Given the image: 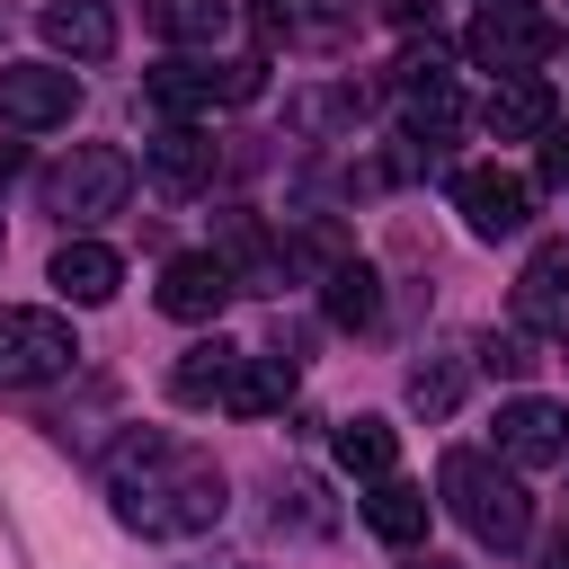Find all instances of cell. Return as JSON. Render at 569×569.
<instances>
[{
    "label": "cell",
    "mask_w": 569,
    "mask_h": 569,
    "mask_svg": "<svg viewBox=\"0 0 569 569\" xmlns=\"http://www.w3.org/2000/svg\"><path fill=\"white\" fill-rule=\"evenodd\" d=\"M542 569H569V525H560V533L542 542Z\"/></svg>",
    "instance_id": "4dcf8cb0"
},
{
    "label": "cell",
    "mask_w": 569,
    "mask_h": 569,
    "mask_svg": "<svg viewBox=\"0 0 569 569\" xmlns=\"http://www.w3.org/2000/svg\"><path fill=\"white\" fill-rule=\"evenodd\" d=\"M240 356H249V347H231V338H196V347L169 365V400H178V409H222L231 382H240Z\"/></svg>",
    "instance_id": "9a60e30c"
},
{
    "label": "cell",
    "mask_w": 569,
    "mask_h": 569,
    "mask_svg": "<svg viewBox=\"0 0 569 569\" xmlns=\"http://www.w3.org/2000/svg\"><path fill=\"white\" fill-rule=\"evenodd\" d=\"M44 284H53L62 302H80V311H98V302H116V284H124V258H116L107 240H89V231H71V240L53 249V267H44Z\"/></svg>",
    "instance_id": "5bb4252c"
},
{
    "label": "cell",
    "mask_w": 569,
    "mask_h": 569,
    "mask_svg": "<svg viewBox=\"0 0 569 569\" xmlns=\"http://www.w3.org/2000/svg\"><path fill=\"white\" fill-rule=\"evenodd\" d=\"M373 9H382V18H400V27H418V18H427V0H373Z\"/></svg>",
    "instance_id": "f546056e"
},
{
    "label": "cell",
    "mask_w": 569,
    "mask_h": 569,
    "mask_svg": "<svg viewBox=\"0 0 569 569\" xmlns=\"http://www.w3.org/2000/svg\"><path fill=\"white\" fill-rule=\"evenodd\" d=\"M560 453H569V409L560 400H542V391L498 400V462L507 471H551Z\"/></svg>",
    "instance_id": "9c48e42d"
},
{
    "label": "cell",
    "mask_w": 569,
    "mask_h": 569,
    "mask_svg": "<svg viewBox=\"0 0 569 569\" xmlns=\"http://www.w3.org/2000/svg\"><path fill=\"white\" fill-rule=\"evenodd\" d=\"M124 196H133V151H116V142H80V151L44 178V213H62L71 231L124 213Z\"/></svg>",
    "instance_id": "5b68a950"
},
{
    "label": "cell",
    "mask_w": 569,
    "mask_h": 569,
    "mask_svg": "<svg viewBox=\"0 0 569 569\" xmlns=\"http://www.w3.org/2000/svg\"><path fill=\"white\" fill-rule=\"evenodd\" d=\"M533 160H542V178H551V187H569V124H560V116H551V133H542V151H533Z\"/></svg>",
    "instance_id": "f1b7e54d"
},
{
    "label": "cell",
    "mask_w": 569,
    "mask_h": 569,
    "mask_svg": "<svg viewBox=\"0 0 569 569\" xmlns=\"http://www.w3.org/2000/svg\"><path fill=\"white\" fill-rule=\"evenodd\" d=\"M516 329L569 338V240H551V249L525 258V276H516Z\"/></svg>",
    "instance_id": "4fadbf2b"
},
{
    "label": "cell",
    "mask_w": 569,
    "mask_h": 569,
    "mask_svg": "<svg viewBox=\"0 0 569 569\" xmlns=\"http://www.w3.org/2000/svg\"><path fill=\"white\" fill-rule=\"evenodd\" d=\"M258 89H267V62L258 53H169L142 80V98H151L160 124H196L213 107H249Z\"/></svg>",
    "instance_id": "3957f363"
},
{
    "label": "cell",
    "mask_w": 569,
    "mask_h": 569,
    "mask_svg": "<svg viewBox=\"0 0 569 569\" xmlns=\"http://www.w3.org/2000/svg\"><path fill=\"white\" fill-rule=\"evenodd\" d=\"M80 365V338L62 311H36V302H0V391H36V382H62Z\"/></svg>",
    "instance_id": "8992f818"
},
{
    "label": "cell",
    "mask_w": 569,
    "mask_h": 569,
    "mask_svg": "<svg viewBox=\"0 0 569 569\" xmlns=\"http://www.w3.org/2000/svg\"><path fill=\"white\" fill-rule=\"evenodd\" d=\"M222 462L187 436H160V427H133L107 445V498L133 533L151 542H187V533H213L222 525Z\"/></svg>",
    "instance_id": "6da1fadb"
},
{
    "label": "cell",
    "mask_w": 569,
    "mask_h": 569,
    "mask_svg": "<svg viewBox=\"0 0 569 569\" xmlns=\"http://www.w3.org/2000/svg\"><path fill=\"white\" fill-rule=\"evenodd\" d=\"M71 107H80L71 62H0V124L44 133V124H71Z\"/></svg>",
    "instance_id": "ba28073f"
},
{
    "label": "cell",
    "mask_w": 569,
    "mask_h": 569,
    "mask_svg": "<svg viewBox=\"0 0 569 569\" xmlns=\"http://www.w3.org/2000/svg\"><path fill=\"white\" fill-rule=\"evenodd\" d=\"M436 498L453 507V525H462L480 551H516V542L533 533V498H525V480H516L498 453H480V445H453V453L436 462Z\"/></svg>",
    "instance_id": "7a4b0ae2"
},
{
    "label": "cell",
    "mask_w": 569,
    "mask_h": 569,
    "mask_svg": "<svg viewBox=\"0 0 569 569\" xmlns=\"http://www.w3.org/2000/svg\"><path fill=\"white\" fill-rule=\"evenodd\" d=\"M356 516H365V533H373V542H391V551H418V542H427V516H436V498H427L418 480L382 471V480H365Z\"/></svg>",
    "instance_id": "7c38bea8"
},
{
    "label": "cell",
    "mask_w": 569,
    "mask_h": 569,
    "mask_svg": "<svg viewBox=\"0 0 569 569\" xmlns=\"http://www.w3.org/2000/svg\"><path fill=\"white\" fill-rule=\"evenodd\" d=\"M320 284H329L320 302H329V320H338V329H373V320H382V276H373L365 258H338Z\"/></svg>",
    "instance_id": "603a6c76"
},
{
    "label": "cell",
    "mask_w": 569,
    "mask_h": 569,
    "mask_svg": "<svg viewBox=\"0 0 569 569\" xmlns=\"http://www.w3.org/2000/svg\"><path fill=\"white\" fill-rule=\"evenodd\" d=\"M560 18L542 9V0H480V18L462 27V53L480 62V71H498V80H516V71H542L551 53H560Z\"/></svg>",
    "instance_id": "277c9868"
},
{
    "label": "cell",
    "mask_w": 569,
    "mask_h": 569,
    "mask_svg": "<svg viewBox=\"0 0 569 569\" xmlns=\"http://www.w3.org/2000/svg\"><path fill=\"white\" fill-rule=\"evenodd\" d=\"M293 391H302V365H293V356H240V382H231L222 409H231V418H276Z\"/></svg>",
    "instance_id": "44dd1931"
},
{
    "label": "cell",
    "mask_w": 569,
    "mask_h": 569,
    "mask_svg": "<svg viewBox=\"0 0 569 569\" xmlns=\"http://www.w3.org/2000/svg\"><path fill=\"white\" fill-rule=\"evenodd\" d=\"M187 569H249V560H187Z\"/></svg>",
    "instance_id": "836d02e7"
},
{
    "label": "cell",
    "mask_w": 569,
    "mask_h": 569,
    "mask_svg": "<svg viewBox=\"0 0 569 569\" xmlns=\"http://www.w3.org/2000/svg\"><path fill=\"white\" fill-rule=\"evenodd\" d=\"M480 365H489V373H533V365H542V338L507 320V329H489V338H480Z\"/></svg>",
    "instance_id": "484cf974"
},
{
    "label": "cell",
    "mask_w": 569,
    "mask_h": 569,
    "mask_svg": "<svg viewBox=\"0 0 569 569\" xmlns=\"http://www.w3.org/2000/svg\"><path fill=\"white\" fill-rule=\"evenodd\" d=\"M453 213H462L471 240H516V231L533 222V178H525V169H498V160L453 169Z\"/></svg>",
    "instance_id": "52a82bcc"
},
{
    "label": "cell",
    "mask_w": 569,
    "mask_h": 569,
    "mask_svg": "<svg viewBox=\"0 0 569 569\" xmlns=\"http://www.w3.org/2000/svg\"><path fill=\"white\" fill-rule=\"evenodd\" d=\"M0 178H18V142H0Z\"/></svg>",
    "instance_id": "d6a6232c"
},
{
    "label": "cell",
    "mask_w": 569,
    "mask_h": 569,
    "mask_svg": "<svg viewBox=\"0 0 569 569\" xmlns=\"http://www.w3.org/2000/svg\"><path fill=\"white\" fill-rule=\"evenodd\" d=\"M276 525H293V533H329L338 516L320 507V489H311V480H276Z\"/></svg>",
    "instance_id": "4316f807"
},
{
    "label": "cell",
    "mask_w": 569,
    "mask_h": 569,
    "mask_svg": "<svg viewBox=\"0 0 569 569\" xmlns=\"http://www.w3.org/2000/svg\"><path fill=\"white\" fill-rule=\"evenodd\" d=\"M151 18L178 53H222V36H231V0H160Z\"/></svg>",
    "instance_id": "cb8c5ba5"
},
{
    "label": "cell",
    "mask_w": 569,
    "mask_h": 569,
    "mask_svg": "<svg viewBox=\"0 0 569 569\" xmlns=\"http://www.w3.org/2000/svg\"><path fill=\"white\" fill-rule=\"evenodd\" d=\"M462 382H471L462 356H418V365H409V409H418V418H453V409H462Z\"/></svg>",
    "instance_id": "d4e9b609"
},
{
    "label": "cell",
    "mask_w": 569,
    "mask_h": 569,
    "mask_svg": "<svg viewBox=\"0 0 569 569\" xmlns=\"http://www.w3.org/2000/svg\"><path fill=\"white\" fill-rule=\"evenodd\" d=\"M151 302H160L169 320L204 329V320H222V302H231V276H222V258H213V249H187V258H169V267H160Z\"/></svg>",
    "instance_id": "8fae6325"
},
{
    "label": "cell",
    "mask_w": 569,
    "mask_h": 569,
    "mask_svg": "<svg viewBox=\"0 0 569 569\" xmlns=\"http://www.w3.org/2000/svg\"><path fill=\"white\" fill-rule=\"evenodd\" d=\"M365 116V98L356 89H320V98H293V124L302 133H329V124H356Z\"/></svg>",
    "instance_id": "83f0119b"
},
{
    "label": "cell",
    "mask_w": 569,
    "mask_h": 569,
    "mask_svg": "<svg viewBox=\"0 0 569 569\" xmlns=\"http://www.w3.org/2000/svg\"><path fill=\"white\" fill-rule=\"evenodd\" d=\"M453 133H462V89H453V71H445V80H409V89H400V142H418V160H436Z\"/></svg>",
    "instance_id": "e0dca14e"
},
{
    "label": "cell",
    "mask_w": 569,
    "mask_h": 569,
    "mask_svg": "<svg viewBox=\"0 0 569 569\" xmlns=\"http://www.w3.org/2000/svg\"><path fill=\"white\" fill-rule=\"evenodd\" d=\"M213 258H222V276H231V293H284V240H267V222L258 213H222L213 222Z\"/></svg>",
    "instance_id": "30bf717a"
},
{
    "label": "cell",
    "mask_w": 569,
    "mask_h": 569,
    "mask_svg": "<svg viewBox=\"0 0 569 569\" xmlns=\"http://www.w3.org/2000/svg\"><path fill=\"white\" fill-rule=\"evenodd\" d=\"M560 462H569V453H560Z\"/></svg>",
    "instance_id": "e575fe53"
},
{
    "label": "cell",
    "mask_w": 569,
    "mask_h": 569,
    "mask_svg": "<svg viewBox=\"0 0 569 569\" xmlns=\"http://www.w3.org/2000/svg\"><path fill=\"white\" fill-rule=\"evenodd\" d=\"M400 569H453V560H436V551H400Z\"/></svg>",
    "instance_id": "1f68e13d"
},
{
    "label": "cell",
    "mask_w": 569,
    "mask_h": 569,
    "mask_svg": "<svg viewBox=\"0 0 569 569\" xmlns=\"http://www.w3.org/2000/svg\"><path fill=\"white\" fill-rule=\"evenodd\" d=\"M44 44L62 62H107L116 53V9L107 0H53L44 9Z\"/></svg>",
    "instance_id": "ffe728a7"
},
{
    "label": "cell",
    "mask_w": 569,
    "mask_h": 569,
    "mask_svg": "<svg viewBox=\"0 0 569 569\" xmlns=\"http://www.w3.org/2000/svg\"><path fill=\"white\" fill-rule=\"evenodd\" d=\"M142 169H151L169 196H196V187H213V133H204V124H160V133L142 142Z\"/></svg>",
    "instance_id": "ac0fdd59"
},
{
    "label": "cell",
    "mask_w": 569,
    "mask_h": 569,
    "mask_svg": "<svg viewBox=\"0 0 569 569\" xmlns=\"http://www.w3.org/2000/svg\"><path fill=\"white\" fill-rule=\"evenodd\" d=\"M551 116H560V107H551V80H542V71L498 80V89H489V107H480V124H489L498 142H542V133H551Z\"/></svg>",
    "instance_id": "2e32d148"
},
{
    "label": "cell",
    "mask_w": 569,
    "mask_h": 569,
    "mask_svg": "<svg viewBox=\"0 0 569 569\" xmlns=\"http://www.w3.org/2000/svg\"><path fill=\"white\" fill-rule=\"evenodd\" d=\"M329 453H338V471H356V480H382V471L400 462V427H391V418H338Z\"/></svg>",
    "instance_id": "7402d4cb"
},
{
    "label": "cell",
    "mask_w": 569,
    "mask_h": 569,
    "mask_svg": "<svg viewBox=\"0 0 569 569\" xmlns=\"http://www.w3.org/2000/svg\"><path fill=\"white\" fill-rule=\"evenodd\" d=\"M249 18L267 44H329V36H347L356 0H249Z\"/></svg>",
    "instance_id": "d6986e66"
}]
</instances>
